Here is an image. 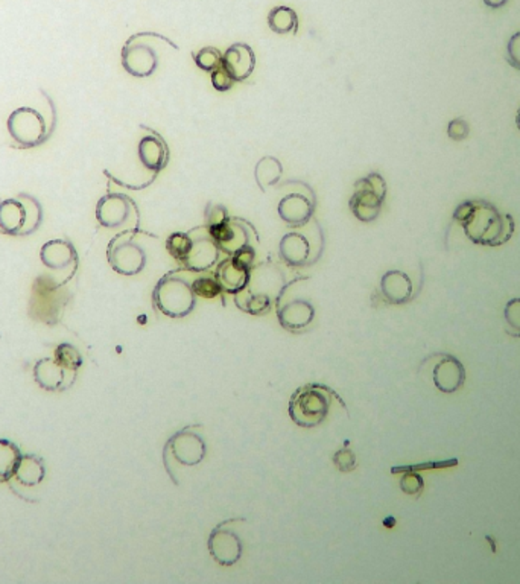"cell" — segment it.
Instances as JSON below:
<instances>
[{
	"instance_id": "1",
	"label": "cell",
	"mask_w": 520,
	"mask_h": 584,
	"mask_svg": "<svg viewBox=\"0 0 520 584\" xmlns=\"http://www.w3.org/2000/svg\"><path fill=\"white\" fill-rule=\"evenodd\" d=\"M454 219L463 227L466 236L477 245L499 247L508 243L515 233L513 216L502 215L488 201H466L455 210Z\"/></svg>"
},
{
	"instance_id": "2",
	"label": "cell",
	"mask_w": 520,
	"mask_h": 584,
	"mask_svg": "<svg viewBox=\"0 0 520 584\" xmlns=\"http://www.w3.org/2000/svg\"><path fill=\"white\" fill-rule=\"evenodd\" d=\"M195 274L194 271H172L161 277L152 292L157 311L169 319L188 317L197 304V294L192 288Z\"/></svg>"
},
{
	"instance_id": "3",
	"label": "cell",
	"mask_w": 520,
	"mask_h": 584,
	"mask_svg": "<svg viewBox=\"0 0 520 584\" xmlns=\"http://www.w3.org/2000/svg\"><path fill=\"white\" fill-rule=\"evenodd\" d=\"M333 396L326 385H303L291 396L288 413L293 422L302 427H315L324 422L329 414Z\"/></svg>"
},
{
	"instance_id": "4",
	"label": "cell",
	"mask_w": 520,
	"mask_h": 584,
	"mask_svg": "<svg viewBox=\"0 0 520 584\" xmlns=\"http://www.w3.org/2000/svg\"><path fill=\"white\" fill-rule=\"evenodd\" d=\"M43 219V209L34 196L20 194L0 201V230L11 236H24L35 232Z\"/></svg>"
},
{
	"instance_id": "5",
	"label": "cell",
	"mask_w": 520,
	"mask_h": 584,
	"mask_svg": "<svg viewBox=\"0 0 520 584\" xmlns=\"http://www.w3.org/2000/svg\"><path fill=\"white\" fill-rule=\"evenodd\" d=\"M168 38L159 34H136L127 40L122 49V66L127 73L136 78L151 76L159 67V44Z\"/></svg>"
},
{
	"instance_id": "6",
	"label": "cell",
	"mask_w": 520,
	"mask_h": 584,
	"mask_svg": "<svg viewBox=\"0 0 520 584\" xmlns=\"http://www.w3.org/2000/svg\"><path fill=\"white\" fill-rule=\"evenodd\" d=\"M107 259L116 273L122 276H136L147 265V252L134 232H122L110 241Z\"/></svg>"
},
{
	"instance_id": "7",
	"label": "cell",
	"mask_w": 520,
	"mask_h": 584,
	"mask_svg": "<svg viewBox=\"0 0 520 584\" xmlns=\"http://www.w3.org/2000/svg\"><path fill=\"white\" fill-rule=\"evenodd\" d=\"M6 129L19 148L40 147L49 138L48 122L38 110L20 107L8 118Z\"/></svg>"
},
{
	"instance_id": "8",
	"label": "cell",
	"mask_w": 520,
	"mask_h": 584,
	"mask_svg": "<svg viewBox=\"0 0 520 584\" xmlns=\"http://www.w3.org/2000/svg\"><path fill=\"white\" fill-rule=\"evenodd\" d=\"M387 195V183L378 172L361 178L355 183V194L351 198V210L362 223H371L382 210Z\"/></svg>"
},
{
	"instance_id": "9",
	"label": "cell",
	"mask_w": 520,
	"mask_h": 584,
	"mask_svg": "<svg viewBox=\"0 0 520 584\" xmlns=\"http://www.w3.org/2000/svg\"><path fill=\"white\" fill-rule=\"evenodd\" d=\"M206 452H207V446L201 434L198 433V426L185 427L166 443L165 451H163L165 467L170 463L188 465V467L199 464L204 460Z\"/></svg>"
},
{
	"instance_id": "10",
	"label": "cell",
	"mask_w": 520,
	"mask_h": 584,
	"mask_svg": "<svg viewBox=\"0 0 520 584\" xmlns=\"http://www.w3.org/2000/svg\"><path fill=\"white\" fill-rule=\"evenodd\" d=\"M43 265L55 274L57 286L71 281L78 268V253L75 247L63 239H53L44 244L40 252Z\"/></svg>"
},
{
	"instance_id": "11",
	"label": "cell",
	"mask_w": 520,
	"mask_h": 584,
	"mask_svg": "<svg viewBox=\"0 0 520 584\" xmlns=\"http://www.w3.org/2000/svg\"><path fill=\"white\" fill-rule=\"evenodd\" d=\"M236 519L219 523L208 537V552L213 557V560L221 566L236 565L237 561L241 560L244 547H242L241 537L233 528Z\"/></svg>"
},
{
	"instance_id": "12",
	"label": "cell",
	"mask_w": 520,
	"mask_h": 584,
	"mask_svg": "<svg viewBox=\"0 0 520 584\" xmlns=\"http://www.w3.org/2000/svg\"><path fill=\"white\" fill-rule=\"evenodd\" d=\"M277 319L282 328L291 332H300L313 323L315 309L309 300L289 295L286 286L277 299Z\"/></svg>"
},
{
	"instance_id": "13",
	"label": "cell",
	"mask_w": 520,
	"mask_h": 584,
	"mask_svg": "<svg viewBox=\"0 0 520 584\" xmlns=\"http://www.w3.org/2000/svg\"><path fill=\"white\" fill-rule=\"evenodd\" d=\"M190 250L181 266L188 271L203 273L212 268L219 259V248L208 232V227H198L190 230Z\"/></svg>"
},
{
	"instance_id": "14",
	"label": "cell",
	"mask_w": 520,
	"mask_h": 584,
	"mask_svg": "<svg viewBox=\"0 0 520 584\" xmlns=\"http://www.w3.org/2000/svg\"><path fill=\"white\" fill-rule=\"evenodd\" d=\"M208 232L218 245L219 252L226 256H233L242 248L251 245L248 225L239 219L227 218L223 223L210 225Z\"/></svg>"
},
{
	"instance_id": "15",
	"label": "cell",
	"mask_w": 520,
	"mask_h": 584,
	"mask_svg": "<svg viewBox=\"0 0 520 584\" xmlns=\"http://www.w3.org/2000/svg\"><path fill=\"white\" fill-rule=\"evenodd\" d=\"M134 214L136 205L122 194L105 195L96 206V219L102 227H123Z\"/></svg>"
},
{
	"instance_id": "16",
	"label": "cell",
	"mask_w": 520,
	"mask_h": 584,
	"mask_svg": "<svg viewBox=\"0 0 520 584\" xmlns=\"http://www.w3.org/2000/svg\"><path fill=\"white\" fill-rule=\"evenodd\" d=\"M34 378L42 388L49 391H64L75 382L76 371L69 370L53 358H44L34 369Z\"/></svg>"
},
{
	"instance_id": "17",
	"label": "cell",
	"mask_w": 520,
	"mask_h": 584,
	"mask_svg": "<svg viewBox=\"0 0 520 584\" xmlns=\"http://www.w3.org/2000/svg\"><path fill=\"white\" fill-rule=\"evenodd\" d=\"M250 273V266L244 265L235 256H227L226 261L219 263L215 276L218 279L219 285L223 288V292L237 294L242 290H246V286L248 285Z\"/></svg>"
},
{
	"instance_id": "18",
	"label": "cell",
	"mask_w": 520,
	"mask_h": 584,
	"mask_svg": "<svg viewBox=\"0 0 520 584\" xmlns=\"http://www.w3.org/2000/svg\"><path fill=\"white\" fill-rule=\"evenodd\" d=\"M223 64L235 81H246L255 67V51L250 44L235 43L223 55Z\"/></svg>"
},
{
	"instance_id": "19",
	"label": "cell",
	"mask_w": 520,
	"mask_h": 584,
	"mask_svg": "<svg viewBox=\"0 0 520 584\" xmlns=\"http://www.w3.org/2000/svg\"><path fill=\"white\" fill-rule=\"evenodd\" d=\"M466 382V370L461 361L452 355H443L434 369V384L443 393H455Z\"/></svg>"
},
{
	"instance_id": "20",
	"label": "cell",
	"mask_w": 520,
	"mask_h": 584,
	"mask_svg": "<svg viewBox=\"0 0 520 584\" xmlns=\"http://www.w3.org/2000/svg\"><path fill=\"white\" fill-rule=\"evenodd\" d=\"M279 215L289 227H302L313 218V201L309 200L306 195H286L280 200Z\"/></svg>"
},
{
	"instance_id": "21",
	"label": "cell",
	"mask_w": 520,
	"mask_h": 584,
	"mask_svg": "<svg viewBox=\"0 0 520 584\" xmlns=\"http://www.w3.org/2000/svg\"><path fill=\"white\" fill-rule=\"evenodd\" d=\"M380 290L390 303H407L412 297V282L403 271H388L380 281Z\"/></svg>"
},
{
	"instance_id": "22",
	"label": "cell",
	"mask_w": 520,
	"mask_h": 584,
	"mask_svg": "<svg viewBox=\"0 0 520 584\" xmlns=\"http://www.w3.org/2000/svg\"><path fill=\"white\" fill-rule=\"evenodd\" d=\"M280 256L291 266L308 265L311 256V244L308 238L298 232L284 235L280 241Z\"/></svg>"
},
{
	"instance_id": "23",
	"label": "cell",
	"mask_w": 520,
	"mask_h": 584,
	"mask_svg": "<svg viewBox=\"0 0 520 584\" xmlns=\"http://www.w3.org/2000/svg\"><path fill=\"white\" fill-rule=\"evenodd\" d=\"M169 151L165 142L156 134L145 136L139 143V158L149 171L159 172L166 167Z\"/></svg>"
},
{
	"instance_id": "24",
	"label": "cell",
	"mask_w": 520,
	"mask_h": 584,
	"mask_svg": "<svg viewBox=\"0 0 520 584\" xmlns=\"http://www.w3.org/2000/svg\"><path fill=\"white\" fill-rule=\"evenodd\" d=\"M44 475H46V469L38 456L22 455L14 474L20 484L34 487L44 480Z\"/></svg>"
},
{
	"instance_id": "25",
	"label": "cell",
	"mask_w": 520,
	"mask_h": 584,
	"mask_svg": "<svg viewBox=\"0 0 520 584\" xmlns=\"http://www.w3.org/2000/svg\"><path fill=\"white\" fill-rule=\"evenodd\" d=\"M284 176V167L275 158H264L255 165V177L262 192L279 183Z\"/></svg>"
},
{
	"instance_id": "26",
	"label": "cell",
	"mask_w": 520,
	"mask_h": 584,
	"mask_svg": "<svg viewBox=\"0 0 520 584\" xmlns=\"http://www.w3.org/2000/svg\"><path fill=\"white\" fill-rule=\"evenodd\" d=\"M268 24H270L273 33L280 34V35L297 34V13L289 6H275L268 15Z\"/></svg>"
},
{
	"instance_id": "27",
	"label": "cell",
	"mask_w": 520,
	"mask_h": 584,
	"mask_svg": "<svg viewBox=\"0 0 520 584\" xmlns=\"http://www.w3.org/2000/svg\"><path fill=\"white\" fill-rule=\"evenodd\" d=\"M237 308L250 315H264L273 308V300L268 295L255 294L251 291L242 290L235 297Z\"/></svg>"
},
{
	"instance_id": "28",
	"label": "cell",
	"mask_w": 520,
	"mask_h": 584,
	"mask_svg": "<svg viewBox=\"0 0 520 584\" xmlns=\"http://www.w3.org/2000/svg\"><path fill=\"white\" fill-rule=\"evenodd\" d=\"M20 458H22V452L19 451V447L10 440L0 438V483L14 476Z\"/></svg>"
},
{
	"instance_id": "29",
	"label": "cell",
	"mask_w": 520,
	"mask_h": 584,
	"mask_svg": "<svg viewBox=\"0 0 520 584\" xmlns=\"http://www.w3.org/2000/svg\"><path fill=\"white\" fill-rule=\"evenodd\" d=\"M192 288H194L197 297H201V299H217L218 295L223 294V288L219 285L218 279L207 271L198 273V276L195 274Z\"/></svg>"
},
{
	"instance_id": "30",
	"label": "cell",
	"mask_w": 520,
	"mask_h": 584,
	"mask_svg": "<svg viewBox=\"0 0 520 584\" xmlns=\"http://www.w3.org/2000/svg\"><path fill=\"white\" fill-rule=\"evenodd\" d=\"M190 244L192 241H190L189 232L172 233L169 238L166 239V250L181 265L189 254Z\"/></svg>"
},
{
	"instance_id": "31",
	"label": "cell",
	"mask_w": 520,
	"mask_h": 584,
	"mask_svg": "<svg viewBox=\"0 0 520 584\" xmlns=\"http://www.w3.org/2000/svg\"><path fill=\"white\" fill-rule=\"evenodd\" d=\"M195 64L201 69V71L212 72L217 71L221 64H223V53H219L217 48L199 49L198 53H194Z\"/></svg>"
},
{
	"instance_id": "32",
	"label": "cell",
	"mask_w": 520,
	"mask_h": 584,
	"mask_svg": "<svg viewBox=\"0 0 520 584\" xmlns=\"http://www.w3.org/2000/svg\"><path fill=\"white\" fill-rule=\"evenodd\" d=\"M55 359L69 370L76 371L82 366V358H81L80 352L71 344H62L58 347L55 350Z\"/></svg>"
},
{
	"instance_id": "33",
	"label": "cell",
	"mask_w": 520,
	"mask_h": 584,
	"mask_svg": "<svg viewBox=\"0 0 520 584\" xmlns=\"http://www.w3.org/2000/svg\"><path fill=\"white\" fill-rule=\"evenodd\" d=\"M506 333L520 338V299H513L506 306Z\"/></svg>"
},
{
	"instance_id": "34",
	"label": "cell",
	"mask_w": 520,
	"mask_h": 584,
	"mask_svg": "<svg viewBox=\"0 0 520 584\" xmlns=\"http://www.w3.org/2000/svg\"><path fill=\"white\" fill-rule=\"evenodd\" d=\"M210 76H212L213 87L218 91H228L236 84L235 78L230 75V72L226 69L224 64H221L217 71L212 72Z\"/></svg>"
},
{
	"instance_id": "35",
	"label": "cell",
	"mask_w": 520,
	"mask_h": 584,
	"mask_svg": "<svg viewBox=\"0 0 520 584\" xmlns=\"http://www.w3.org/2000/svg\"><path fill=\"white\" fill-rule=\"evenodd\" d=\"M333 463L341 472H351L356 469L358 460H356L355 452L351 451L349 447H344L341 451L336 452L333 455Z\"/></svg>"
},
{
	"instance_id": "36",
	"label": "cell",
	"mask_w": 520,
	"mask_h": 584,
	"mask_svg": "<svg viewBox=\"0 0 520 584\" xmlns=\"http://www.w3.org/2000/svg\"><path fill=\"white\" fill-rule=\"evenodd\" d=\"M423 478L419 474H405L400 480V489L407 494H419L423 490Z\"/></svg>"
},
{
	"instance_id": "37",
	"label": "cell",
	"mask_w": 520,
	"mask_h": 584,
	"mask_svg": "<svg viewBox=\"0 0 520 584\" xmlns=\"http://www.w3.org/2000/svg\"><path fill=\"white\" fill-rule=\"evenodd\" d=\"M468 133H470V127L464 120H454L448 127L449 138L452 140H457V142H461L464 139H467Z\"/></svg>"
},
{
	"instance_id": "38",
	"label": "cell",
	"mask_w": 520,
	"mask_h": 584,
	"mask_svg": "<svg viewBox=\"0 0 520 584\" xmlns=\"http://www.w3.org/2000/svg\"><path fill=\"white\" fill-rule=\"evenodd\" d=\"M506 57L511 66L520 71V33H515L506 46Z\"/></svg>"
},
{
	"instance_id": "39",
	"label": "cell",
	"mask_w": 520,
	"mask_h": 584,
	"mask_svg": "<svg viewBox=\"0 0 520 584\" xmlns=\"http://www.w3.org/2000/svg\"><path fill=\"white\" fill-rule=\"evenodd\" d=\"M227 218V209L224 206L208 205L207 209H206V224H207V227L215 225V224L223 223Z\"/></svg>"
},
{
	"instance_id": "40",
	"label": "cell",
	"mask_w": 520,
	"mask_h": 584,
	"mask_svg": "<svg viewBox=\"0 0 520 584\" xmlns=\"http://www.w3.org/2000/svg\"><path fill=\"white\" fill-rule=\"evenodd\" d=\"M506 2L508 0H484L486 5L490 6V8H495V10L496 8H502V6L506 5Z\"/></svg>"
},
{
	"instance_id": "41",
	"label": "cell",
	"mask_w": 520,
	"mask_h": 584,
	"mask_svg": "<svg viewBox=\"0 0 520 584\" xmlns=\"http://www.w3.org/2000/svg\"><path fill=\"white\" fill-rule=\"evenodd\" d=\"M515 125H517V129H519L520 131V109L519 111H517V114H515Z\"/></svg>"
}]
</instances>
